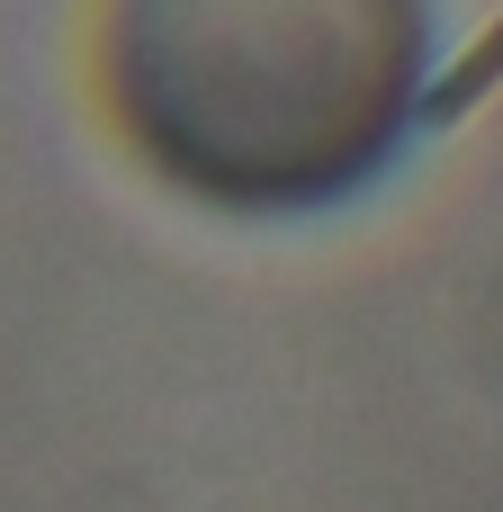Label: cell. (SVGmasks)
Here are the masks:
<instances>
[{
  "label": "cell",
  "instance_id": "obj_1",
  "mask_svg": "<svg viewBox=\"0 0 503 512\" xmlns=\"http://www.w3.org/2000/svg\"><path fill=\"white\" fill-rule=\"evenodd\" d=\"M495 81H503V18L486 27V36H477V45H468V54H459V72H450V81L432 90V108L450 117V108H468V99H486Z\"/></svg>",
  "mask_w": 503,
  "mask_h": 512
}]
</instances>
